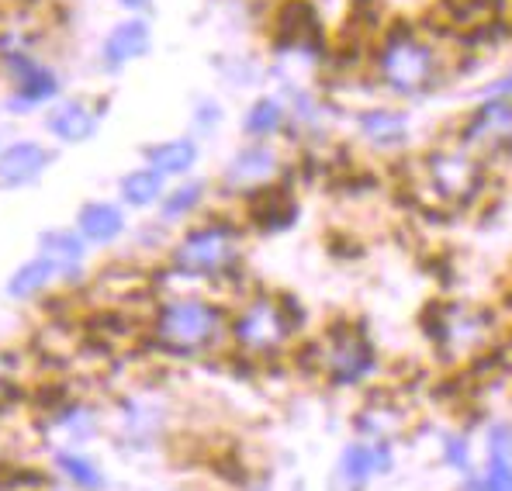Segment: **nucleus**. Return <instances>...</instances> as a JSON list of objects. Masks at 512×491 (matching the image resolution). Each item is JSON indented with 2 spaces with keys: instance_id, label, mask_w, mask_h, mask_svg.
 <instances>
[{
  "instance_id": "obj_20",
  "label": "nucleus",
  "mask_w": 512,
  "mask_h": 491,
  "mask_svg": "<svg viewBox=\"0 0 512 491\" xmlns=\"http://www.w3.org/2000/svg\"><path fill=\"white\" fill-rule=\"evenodd\" d=\"M84 236L80 232H66V229H56V232H45L42 236V256L52 260L59 267V274H73V270L84 263Z\"/></svg>"
},
{
  "instance_id": "obj_21",
  "label": "nucleus",
  "mask_w": 512,
  "mask_h": 491,
  "mask_svg": "<svg viewBox=\"0 0 512 491\" xmlns=\"http://www.w3.org/2000/svg\"><path fill=\"white\" fill-rule=\"evenodd\" d=\"M56 274H59L56 263L45 260V256H39V260L25 263V267H21L18 274L11 277V287H7V291H11L14 298H32V294H39Z\"/></svg>"
},
{
  "instance_id": "obj_6",
  "label": "nucleus",
  "mask_w": 512,
  "mask_h": 491,
  "mask_svg": "<svg viewBox=\"0 0 512 491\" xmlns=\"http://www.w3.org/2000/svg\"><path fill=\"white\" fill-rule=\"evenodd\" d=\"M429 339L443 360H474L492 350L495 322L485 308L468 301H440L429 312Z\"/></svg>"
},
{
  "instance_id": "obj_23",
  "label": "nucleus",
  "mask_w": 512,
  "mask_h": 491,
  "mask_svg": "<svg viewBox=\"0 0 512 491\" xmlns=\"http://www.w3.org/2000/svg\"><path fill=\"white\" fill-rule=\"evenodd\" d=\"M485 491H512V450L488 447V467L481 474Z\"/></svg>"
},
{
  "instance_id": "obj_29",
  "label": "nucleus",
  "mask_w": 512,
  "mask_h": 491,
  "mask_svg": "<svg viewBox=\"0 0 512 491\" xmlns=\"http://www.w3.org/2000/svg\"><path fill=\"white\" fill-rule=\"evenodd\" d=\"M7 374H11V357H4V353H0V384L7 381Z\"/></svg>"
},
{
  "instance_id": "obj_2",
  "label": "nucleus",
  "mask_w": 512,
  "mask_h": 491,
  "mask_svg": "<svg viewBox=\"0 0 512 491\" xmlns=\"http://www.w3.org/2000/svg\"><path fill=\"white\" fill-rule=\"evenodd\" d=\"M488 163L464 142H436L416 160V191L436 208H464L485 191Z\"/></svg>"
},
{
  "instance_id": "obj_18",
  "label": "nucleus",
  "mask_w": 512,
  "mask_h": 491,
  "mask_svg": "<svg viewBox=\"0 0 512 491\" xmlns=\"http://www.w3.org/2000/svg\"><path fill=\"white\" fill-rule=\"evenodd\" d=\"M11 66H14V77H18V90L21 97L14 104H35V101H45L59 90V80L52 70H45L35 59L28 56H11Z\"/></svg>"
},
{
  "instance_id": "obj_24",
  "label": "nucleus",
  "mask_w": 512,
  "mask_h": 491,
  "mask_svg": "<svg viewBox=\"0 0 512 491\" xmlns=\"http://www.w3.org/2000/svg\"><path fill=\"white\" fill-rule=\"evenodd\" d=\"M56 464L63 467L66 478H73L80 488H101V474H97V467L90 464L84 457H73V453H59Z\"/></svg>"
},
{
  "instance_id": "obj_19",
  "label": "nucleus",
  "mask_w": 512,
  "mask_h": 491,
  "mask_svg": "<svg viewBox=\"0 0 512 491\" xmlns=\"http://www.w3.org/2000/svg\"><path fill=\"white\" fill-rule=\"evenodd\" d=\"M167 177L163 173H156L153 166H142V170H132L122 177V184H118V191H122V201L132 208H153L160 205L163 198H167Z\"/></svg>"
},
{
  "instance_id": "obj_25",
  "label": "nucleus",
  "mask_w": 512,
  "mask_h": 491,
  "mask_svg": "<svg viewBox=\"0 0 512 491\" xmlns=\"http://www.w3.org/2000/svg\"><path fill=\"white\" fill-rule=\"evenodd\" d=\"M443 460L454 471H471V443L464 436H447L443 440Z\"/></svg>"
},
{
  "instance_id": "obj_5",
  "label": "nucleus",
  "mask_w": 512,
  "mask_h": 491,
  "mask_svg": "<svg viewBox=\"0 0 512 491\" xmlns=\"http://www.w3.org/2000/svg\"><path fill=\"white\" fill-rule=\"evenodd\" d=\"M243 256V239L232 225L212 222L191 229L170 253V267L187 281H222L232 277Z\"/></svg>"
},
{
  "instance_id": "obj_16",
  "label": "nucleus",
  "mask_w": 512,
  "mask_h": 491,
  "mask_svg": "<svg viewBox=\"0 0 512 491\" xmlns=\"http://www.w3.org/2000/svg\"><path fill=\"white\" fill-rule=\"evenodd\" d=\"M77 229L87 243H115L125 232V211L111 205V201H90V205L80 208Z\"/></svg>"
},
{
  "instance_id": "obj_11",
  "label": "nucleus",
  "mask_w": 512,
  "mask_h": 491,
  "mask_svg": "<svg viewBox=\"0 0 512 491\" xmlns=\"http://www.w3.org/2000/svg\"><path fill=\"white\" fill-rule=\"evenodd\" d=\"M391 467H395L391 443L388 440H367L364 436V440H353L350 447H343L336 471H340V481H346L350 488H360V485H367V481L391 474Z\"/></svg>"
},
{
  "instance_id": "obj_15",
  "label": "nucleus",
  "mask_w": 512,
  "mask_h": 491,
  "mask_svg": "<svg viewBox=\"0 0 512 491\" xmlns=\"http://www.w3.org/2000/svg\"><path fill=\"white\" fill-rule=\"evenodd\" d=\"M49 166V153L39 142H14L0 153V180L11 187L32 184L35 177Z\"/></svg>"
},
{
  "instance_id": "obj_22",
  "label": "nucleus",
  "mask_w": 512,
  "mask_h": 491,
  "mask_svg": "<svg viewBox=\"0 0 512 491\" xmlns=\"http://www.w3.org/2000/svg\"><path fill=\"white\" fill-rule=\"evenodd\" d=\"M201 198H205V180H187V184L173 187V191H167V198L160 201L163 222H177V218L191 215L201 205Z\"/></svg>"
},
{
  "instance_id": "obj_26",
  "label": "nucleus",
  "mask_w": 512,
  "mask_h": 491,
  "mask_svg": "<svg viewBox=\"0 0 512 491\" xmlns=\"http://www.w3.org/2000/svg\"><path fill=\"white\" fill-rule=\"evenodd\" d=\"M218 122H222V108H218L215 101H201L198 108H194V128H198V132H212Z\"/></svg>"
},
{
  "instance_id": "obj_28",
  "label": "nucleus",
  "mask_w": 512,
  "mask_h": 491,
  "mask_svg": "<svg viewBox=\"0 0 512 491\" xmlns=\"http://www.w3.org/2000/svg\"><path fill=\"white\" fill-rule=\"evenodd\" d=\"M118 7H125L128 14H146L153 7V0H115Z\"/></svg>"
},
{
  "instance_id": "obj_8",
  "label": "nucleus",
  "mask_w": 512,
  "mask_h": 491,
  "mask_svg": "<svg viewBox=\"0 0 512 491\" xmlns=\"http://www.w3.org/2000/svg\"><path fill=\"white\" fill-rule=\"evenodd\" d=\"M457 142L478 153L481 160L512 153V101L509 97H478L457 125Z\"/></svg>"
},
{
  "instance_id": "obj_1",
  "label": "nucleus",
  "mask_w": 512,
  "mask_h": 491,
  "mask_svg": "<svg viewBox=\"0 0 512 491\" xmlns=\"http://www.w3.org/2000/svg\"><path fill=\"white\" fill-rule=\"evenodd\" d=\"M371 83L395 101H419L447 83V52L429 32L395 25L371 52Z\"/></svg>"
},
{
  "instance_id": "obj_14",
  "label": "nucleus",
  "mask_w": 512,
  "mask_h": 491,
  "mask_svg": "<svg viewBox=\"0 0 512 491\" xmlns=\"http://www.w3.org/2000/svg\"><path fill=\"white\" fill-rule=\"evenodd\" d=\"M45 125H49V132L56 135L59 142H70V146H77V142L94 139L101 118H97V111L90 108V104H84V101H63V104H56V108L49 111Z\"/></svg>"
},
{
  "instance_id": "obj_17",
  "label": "nucleus",
  "mask_w": 512,
  "mask_h": 491,
  "mask_svg": "<svg viewBox=\"0 0 512 491\" xmlns=\"http://www.w3.org/2000/svg\"><path fill=\"white\" fill-rule=\"evenodd\" d=\"M146 163L153 166L163 177H184V173L194 170L198 163V142L194 139H167L156 142V146L146 149Z\"/></svg>"
},
{
  "instance_id": "obj_12",
  "label": "nucleus",
  "mask_w": 512,
  "mask_h": 491,
  "mask_svg": "<svg viewBox=\"0 0 512 491\" xmlns=\"http://www.w3.org/2000/svg\"><path fill=\"white\" fill-rule=\"evenodd\" d=\"M149 49H153V25H149L142 14H132V18L118 21V25L104 35L101 63H104V70H125L128 63L142 59Z\"/></svg>"
},
{
  "instance_id": "obj_27",
  "label": "nucleus",
  "mask_w": 512,
  "mask_h": 491,
  "mask_svg": "<svg viewBox=\"0 0 512 491\" xmlns=\"http://www.w3.org/2000/svg\"><path fill=\"white\" fill-rule=\"evenodd\" d=\"M478 97H509L512 101V66L506 73H499L495 80H488L485 87L478 90Z\"/></svg>"
},
{
  "instance_id": "obj_4",
  "label": "nucleus",
  "mask_w": 512,
  "mask_h": 491,
  "mask_svg": "<svg viewBox=\"0 0 512 491\" xmlns=\"http://www.w3.org/2000/svg\"><path fill=\"white\" fill-rule=\"evenodd\" d=\"M229 336L232 346L250 360L281 357L298 336V312L288 298L256 294V298H246L229 319Z\"/></svg>"
},
{
  "instance_id": "obj_9",
  "label": "nucleus",
  "mask_w": 512,
  "mask_h": 491,
  "mask_svg": "<svg viewBox=\"0 0 512 491\" xmlns=\"http://www.w3.org/2000/svg\"><path fill=\"white\" fill-rule=\"evenodd\" d=\"M284 163L281 153H277L270 142H246L229 163H225L222 184L225 191L232 194H263L270 187H277V177H281Z\"/></svg>"
},
{
  "instance_id": "obj_7",
  "label": "nucleus",
  "mask_w": 512,
  "mask_h": 491,
  "mask_svg": "<svg viewBox=\"0 0 512 491\" xmlns=\"http://www.w3.org/2000/svg\"><path fill=\"white\" fill-rule=\"evenodd\" d=\"M312 353H315V370L333 388H360L381 367L378 346L371 343V336L364 329H353V326L326 329L315 339Z\"/></svg>"
},
{
  "instance_id": "obj_13",
  "label": "nucleus",
  "mask_w": 512,
  "mask_h": 491,
  "mask_svg": "<svg viewBox=\"0 0 512 491\" xmlns=\"http://www.w3.org/2000/svg\"><path fill=\"white\" fill-rule=\"evenodd\" d=\"M288 128H291V111L281 94L256 97L243 115V132L250 142H270L274 135L288 132Z\"/></svg>"
},
{
  "instance_id": "obj_3",
  "label": "nucleus",
  "mask_w": 512,
  "mask_h": 491,
  "mask_svg": "<svg viewBox=\"0 0 512 491\" xmlns=\"http://www.w3.org/2000/svg\"><path fill=\"white\" fill-rule=\"evenodd\" d=\"M229 332L225 312L198 294L167 298L153 315V343L173 357H198L208 353Z\"/></svg>"
},
{
  "instance_id": "obj_10",
  "label": "nucleus",
  "mask_w": 512,
  "mask_h": 491,
  "mask_svg": "<svg viewBox=\"0 0 512 491\" xmlns=\"http://www.w3.org/2000/svg\"><path fill=\"white\" fill-rule=\"evenodd\" d=\"M353 135L374 153H402L412 139V115L398 104H364L353 111Z\"/></svg>"
}]
</instances>
